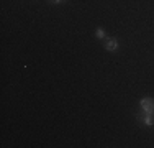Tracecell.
<instances>
[{
	"label": "cell",
	"instance_id": "1",
	"mask_svg": "<svg viewBox=\"0 0 154 148\" xmlns=\"http://www.w3.org/2000/svg\"><path fill=\"white\" fill-rule=\"evenodd\" d=\"M103 44H105V50L107 51H112V53H115L116 50H118V40L113 38V36H107V38L103 40Z\"/></svg>",
	"mask_w": 154,
	"mask_h": 148
},
{
	"label": "cell",
	"instance_id": "2",
	"mask_svg": "<svg viewBox=\"0 0 154 148\" xmlns=\"http://www.w3.org/2000/svg\"><path fill=\"white\" fill-rule=\"evenodd\" d=\"M139 105H141V109L144 110V112H154V99H152V97H144V99H141Z\"/></svg>",
	"mask_w": 154,
	"mask_h": 148
},
{
	"label": "cell",
	"instance_id": "3",
	"mask_svg": "<svg viewBox=\"0 0 154 148\" xmlns=\"http://www.w3.org/2000/svg\"><path fill=\"white\" fill-rule=\"evenodd\" d=\"M143 122H144L146 125H154V112H144Z\"/></svg>",
	"mask_w": 154,
	"mask_h": 148
},
{
	"label": "cell",
	"instance_id": "4",
	"mask_svg": "<svg viewBox=\"0 0 154 148\" xmlns=\"http://www.w3.org/2000/svg\"><path fill=\"white\" fill-rule=\"evenodd\" d=\"M95 35H97V38H100V40H105V38H107V35H105V31H103L102 28H97Z\"/></svg>",
	"mask_w": 154,
	"mask_h": 148
},
{
	"label": "cell",
	"instance_id": "5",
	"mask_svg": "<svg viewBox=\"0 0 154 148\" xmlns=\"http://www.w3.org/2000/svg\"><path fill=\"white\" fill-rule=\"evenodd\" d=\"M51 2H53V3H64L66 0H51Z\"/></svg>",
	"mask_w": 154,
	"mask_h": 148
}]
</instances>
